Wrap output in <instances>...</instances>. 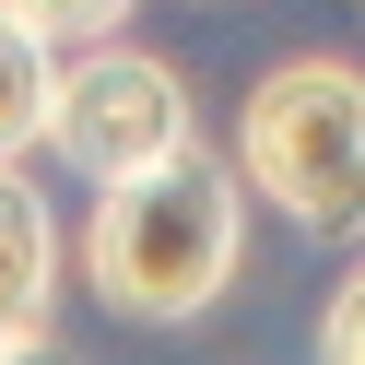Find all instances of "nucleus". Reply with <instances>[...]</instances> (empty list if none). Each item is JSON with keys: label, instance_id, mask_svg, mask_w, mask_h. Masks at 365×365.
<instances>
[{"label": "nucleus", "instance_id": "obj_1", "mask_svg": "<svg viewBox=\"0 0 365 365\" xmlns=\"http://www.w3.org/2000/svg\"><path fill=\"white\" fill-rule=\"evenodd\" d=\"M236 236H247L236 177H224L212 153H177V165L118 177V189L95 200V224H83V283H95L118 318L177 330V318H200L224 283H236Z\"/></svg>", "mask_w": 365, "mask_h": 365}, {"label": "nucleus", "instance_id": "obj_2", "mask_svg": "<svg viewBox=\"0 0 365 365\" xmlns=\"http://www.w3.org/2000/svg\"><path fill=\"white\" fill-rule=\"evenodd\" d=\"M236 165L307 236H354L365 224V71L354 59H283L259 71L236 118Z\"/></svg>", "mask_w": 365, "mask_h": 365}, {"label": "nucleus", "instance_id": "obj_3", "mask_svg": "<svg viewBox=\"0 0 365 365\" xmlns=\"http://www.w3.org/2000/svg\"><path fill=\"white\" fill-rule=\"evenodd\" d=\"M48 142L71 153L83 177H153V165H177V153H200V130H189V83L165 71L153 48H83L71 71H59V95H48Z\"/></svg>", "mask_w": 365, "mask_h": 365}, {"label": "nucleus", "instance_id": "obj_4", "mask_svg": "<svg viewBox=\"0 0 365 365\" xmlns=\"http://www.w3.org/2000/svg\"><path fill=\"white\" fill-rule=\"evenodd\" d=\"M48 307H59V236H48V200L0 165V354L48 341Z\"/></svg>", "mask_w": 365, "mask_h": 365}, {"label": "nucleus", "instance_id": "obj_5", "mask_svg": "<svg viewBox=\"0 0 365 365\" xmlns=\"http://www.w3.org/2000/svg\"><path fill=\"white\" fill-rule=\"evenodd\" d=\"M48 95H59V48H36V36L0 12V165L24 142H48Z\"/></svg>", "mask_w": 365, "mask_h": 365}, {"label": "nucleus", "instance_id": "obj_6", "mask_svg": "<svg viewBox=\"0 0 365 365\" xmlns=\"http://www.w3.org/2000/svg\"><path fill=\"white\" fill-rule=\"evenodd\" d=\"M0 12L36 48H118V24H130V0H0Z\"/></svg>", "mask_w": 365, "mask_h": 365}, {"label": "nucleus", "instance_id": "obj_7", "mask_svg": "<svg viewBox=\"0 0 365 365\" xmlns=\"http://www.w3.org/2000/svg\"><path fill=\"white\" fill-rule=\"evenodd\" d=\"M318 365H365V271L330 294V318H318Z\"/></svg>", "mask_w": 365, "mask_h": 365}, {"label": "nucleus", "instance_id": "obj_8", "mask_svg": "<svg viewBox=\"0 0 365 365\" xmlns=\"http://www.w3.org/2000/svg\"><path fill=\"white\" fill-rule=\"evenodd\" d=\"M0 365H59V354H48V341H24V354H0Z\"/></svg>", "mask_w": 365, "mask_h": 365}]
</instances>
